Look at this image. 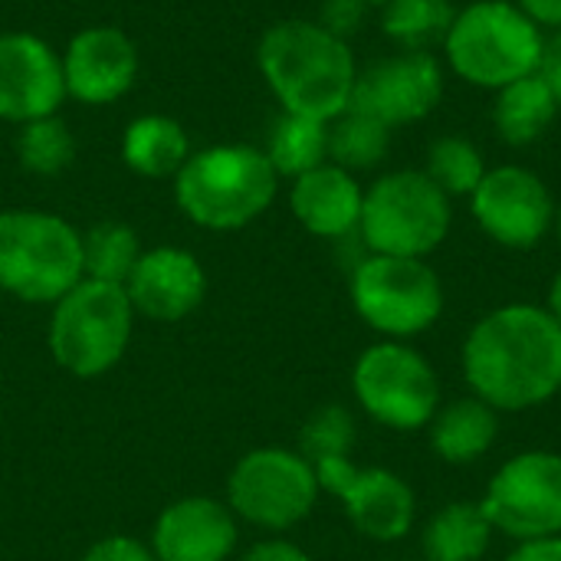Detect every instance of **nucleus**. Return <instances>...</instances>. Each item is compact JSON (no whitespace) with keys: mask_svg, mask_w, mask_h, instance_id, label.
Returning <instances> with one entry per match:
<instances>
[{"mask_svg":"<svg viewBox=\"0 0 561 561\" xmlns=\"http://www.w3.org/2000/svg\"><path fill=\"white\" fill-rule=\"evenodd\" d=\"M365 3H368V7H371V10H378V7H385V3H388V0H365Z\"/></svg>","mask_w":561,"mask_h":561,"instance_id":"58836bf2","label":"nucleus"},{"mask_svg":"<svg viewBox=\"0 0 561 561\" xmlns=\"http://www.w3.org/2000/svg\"><path fill=\"white\" fill-rule=\"evenodd\" d=\"M546 309L552 312V319L561 325V270L556 273L552 286H549V306H546Z\"/></svg>","mask_w":561,"mask_h":561,"instance_id":"e433bc0d","label":"nucleus"},{"mask_svg":"<svg viewBox=\"0 0 561 561\" xmlns=\"http://www.w3.org/2000/svg\"><path fill=\"white\" fill-rule=\"evenodd\" d=\"M368 10H371V7H368L365 0H322L316 20H319L329 33L348 39L352 33H358V30L365 26Z\"/></svg>","mask_w":561,"mask_h":561,"instance_id":"7c9ffc66","label":"nucleus"},{"mask_svg":"<svg viewBox=\"0 0 561 561\" xmlns=\"http://www.w3.org/2000/svg\"><path fill=\"white\" fill-rule=\"evenodd\" d=\"M352 388L362 411L391 431H424L440 408L434 365L417 348L391 339L358 355Z\"/></svg>","mask_w":561,"mask_h":561,"instance_id":"1a4fd4ad","label":"nucleus"},{"mask_svg":"<svg viewBox=\"0 0 561 561\" xmlns=\"http://www.w3.org/2000/svg\"><path fill=\"white\" fill-rule=\"evenodd\" d=\"M559 115V102L539 72L503 85L493 102V128L506 148L536 145L549 135Z\"/></svg>","mask_w":561,"mask_h":561,"instance_id":"4be33fe9","label":"nucleus"},{"mask_svg":"<svg viewBox=\"0 0 561 561\" xmlns=\"http://www.w3.org/2000/svg\"><path fill=\"white\" fill-rule=\"evenodd\" d=\"M546 30L533 23L513 0H470L440 43L447 69L486 92L539 72L546 53Z\"/></svg>","mask_w":561,"mask_h":561,"instance_id":"20e7f679","label":"nucleus"},{"mask_svg":"<svg viewBox=\"0 0 561 561\" xmlns=\"http://www.w3.org/2000/svg\"><path fill=\"white\" fill-rule=\"evenodd\" d=\"M263 151H266L270 164L276 168L279 181L283 178L293 181V178L329 161V122L283 112L273 122V131H270Z\"/></svg>","mask_w":561,"mask_h":561,"instance_id":"b1692460","label":"nucleus"},{"mask_svg":"<svg viewBox=\"0 0 561 561\" xmlns=\"http://www.w3.org/2000/svg\"><path fill=\"white\" fill-rule=\"evenodd\" d=\"M82 561H158L148 546H141L138 539L128 536H108L102 542H95Z\"/></svg>","mask_w":561,"mask_h":561,"instance_id":"2f4dec72","label":"nucleus"},{"mask_svg":"<svg viewBox=\"0 0 561 561\" xmlns=\"http://www.w3.org/2000/svg\"><path fill=\"white\" fill-rule=\"evenodd\" d=\"M539 76L546 79V85L556 95L561 112V33H556L552 39H546V53H542V62H539Z\"/></svg>","mask_w":561,"mask_h":561,"instance_id":"f704fd0d","label":"nucleus"},{"mask_svg":"<svg viewBox=\"0 0 561 561\" xmlns=\"http://www.w3.org/2000/svg\"><path fill=\"white\" fill-rule=\"evenodd\" d=\"M460 365L493 411H533L561 391V325L546 306H500L467 332Z\"/></svg>","mask_w":561,"mask_h":561,"instance_id":"f257e3e1","label":"nucleus"},{"mask_svg":"<svg viewBox=\"0 0 561 561\" xmlns=\"http://www.w3.org/2000/svg\"><path fill=\"white\" fill-rule=\"evenodd\" d=\"M62 59L66 99L89 108L125 99L138 79V43L112 23H95L69 36Z\"/></svg>","mask_w":561,"mask_h":561,"instance_id":"dca6fc26","label":"nucleus"},{"mask_svg":"<svg viewBox=\"0 0 561 561\" xmlns=\"http://www.w3.org/2000/svg\"><path fill=\"white\" fill-rule=\"evenodd\" d=\"M256 66L283 112L332 122L352 105L358 62L319 20H279L256 43Z\"/></svg>","mask_w":561,"mask_h":561,"instance_id":"f03ea898","label":"nucleus"},{"mask_svg":"<svg viewBox=\"0 0 561 561\" xmlns=\"http://www.w3.org/2000/svg\"><path fill=\"white\" fill-rule=\"evenodd\" d=\"M513 3L542 30L561 33V0H513Z\"/></svg>","mask_w":561,"mask_h":561,"instance_id":"c9c22d12","label":"nucleus"},{"mask_svg":"<svg viewBox=\"0 0 561 561\" xmlns=\"http://www.w3.org/2000/svg\"><path fill=\"white\" fill-rule=\"evenodd\" d=\"M178 210L217 233L243 230L263 217L276 194L279 174L266 151L243 141H224L191 151L181 171L171 178Z\"/></svg>","mask_w":561,"mask_h":561,"instance_id":"7ed1b4c3","label":"nucleus"},{"mask_svg":"<svg viewBox=\"0 0 561 561\" xmlns=\"http://www.w3.org/2000/svg\"><path fill=\"white\" fill-rule=\"evenodd\" d=\"M381 13V30L391 43L401 49H427L444 43L457 7L454 0H388L378 7Z\"/></svg>","mask_w":561,"mask_h":561,"instance_id":"393cba45","label":"nucleus"},{"mask_svg":"<svg viewBox=\"0 0 561 561\" xmlns=\"http://www.w3.org/2000/svg\"><path fill=\"white\" fill-rule=\"evenodd\" d=\"M82 233L49 210H0V289L53 306L82 279Z\"/></svg>","mask_w":561,"mask_h":561,"instance_id":"423d86ee","label":"nucleus"},{"mask_svg":"<svg viewBox=\"0 0 561 561\" xmlns=\"http://www.w3.org/2000/svg\"><path fill=\"white\" fill-rule=\"evenodd\" d=\"M319 493L316 467L286 447L250 450L227 480V506L233 516L273 533L299 526L316 510Z\"/></svg>","mask_w":561,"mask_h":561,"instance_id":"9d476101","label":"nucleus"},{"mask_svg":"<svg viewBox=\"0 0 561 561\" xmlns=\"http://www.w3.org/2000/svg\"><path fill=\"white\" fill-rule=\"evenodd\" d=\"M427 431H431V447L444 463L467 467L486 457L490 447L496 444L500 411H493L477 394H467L450 404H440Z\"/></svg>","mask_w":561,"mask_h":561,"instance_id":"aec40b11","label":"nucleus"},{"mask_svg":"<svg viewBox=\"0 0 561 561\" xmlns=\"http://www.w3.org/2000/svg\"><path fill=\"white\" fill-rule=\"evenodd\" d=\"M493 533L513 542L561 536V457L552 450H526L506 460L483 500Z\"/></svg>","mask_w":561,"mask_h":561,"instance_id":"9b49d317","label":"nucleus"},{"mask_svg":"<svg viewBox=\"0 0 561 561\" xmlns=\"http://www.w3.org/2000/svg\"><path fill=\"white\" fill-rule=\"evenodd\" d=\"M135 309L125 286L79 279L53 302L49 352L56 365L76 378H95L118 365L131 342Z\"/></svg>","mask_w":561,"mask_h":561,"instance_id":"0eeeda50","label":"nucleus"},{"mask_svg":"<svg viewBox=\"0 0 561 561\" xmlns=\"http://www.w3.org/2000/svg\"><path fill=\"white\" fill-rule=\"evenodd\" d=\"M76 151H79L76 135L66 125V118H59V115L26 122L16 128V138H13V154H16L20 168L36 178L62 174L76 161Z\"/></svg>","mask_w":561,"mask_h":561,"instance_id":"bb28decb","label":"nucleus"},{"mask_svg":"<svg viewBox=\"0 0 561 561\" xmlns=\"http://www.w3.org/2000/svg\"><path fill=\"white\" fill-rule=\"evenodd\" d=\"M355 447V417L342 404L319 408L299 434V454L309 463L329 460V457H348Z\"/></svg>","mask_w":561,"mask_h":561,"instance_id":"c756f323","label":"nucleus"},{"mask_svg":"<svg viewBox=\"0 0 561 561\" xmlns=\"http://www.w3.org/2000/svg\"><path fill=\"white\" fill-rule=\"evenodd\" d=\"M191 138L184 131V125L171 115H138L125 125L122 141H118V154L125 161L128 171H135L138 178H174L181 171V164L191 158Z\"/></svg>","mask_w":561,"mask_h":561,"instance_id":"412c9836","label":"nucleus"},{"mask_svg":"<svg viewBox=\"0 0 561 561\" xmlns=\"http://www.w3.org/2000/svg\"><path fill=\"white\" fill-rule=\"evenodd\" d=\"M131 309L154 322L187 319L207 296V273L201 260L181 247L141 250L131 276L125 279Z\"/></svg>","mask_w":561,"mask_h":561,"instance_id":"f3484780","label":"nucleus"},{"mask_svg":"<svg viewBox=\"0 0 561 561\" xmlns=\"http://www.w3.org/2000/svg\"><path fill=\"white\" fill-rule=\"evenodd\" d=\"M138 256H141L138 233L122 220H102L82 233V273H85V279L125 286Z\"/></svg>","mask_w":561,"mask_h":561,"instance_id":"cd10ccee","label":"nucleus"},{"mask_svg":"<svg viewBox=\"0 0 561 561\" xmlns=\"http://www.w3.org/2000/svg\"><path fill=\"white\" fill-rule=\"evenodd\" d=\"M556 233H559V243H561V207L556 210Z\"/></svg>","mask_w":561,"mask_h":561,"instance_id":"4c0bfd02","label":"nucleus"},{"mask_svg":"<svg viewBox=\"0 0 561 561\" xmlns=\"http://www.w3.org/2000/svg\"><path fill=\"white\" fill-rule=\"evenodd\" d=\"M454 201L421 171H385L365 187L358 237L368 253L427 260L450 233Z\"/></svg>","mask_w":561,"mask_h":561,"instance_id":"39448f33","label":"nucleus"},{"mask_svg":"<svg viewBox=\"0 0 561 561\" xmlns=\"http://www.w3.org/2000/svg\"><path fill=\"white\" fill-rule=\"evenodd\" d=\"M421 171L454 201V197H470L483 181V174L490 171V164L477 148V141H470L467 135H440L427 145Z\"/></svg>","mask_w":561,"mask_h":561,"instance_id":"c85d7f7f","label":"nucleus"},{"mask_svg":"<svg viewBox=\"0 0 561 561\" xmlns=\"http://www.w3.org/2000/svg\"><path fill=\"white\" fill-rule=\"evenodd\" d=\"M365 204V187L358 174L325 161L299 178H293L289 187V210L293 217L322 240H342L348 233H358Z\"/></svg>","mask_w":561,"mask_h":561,"instance_id":"6ab92c4d","label":"nucleus"},{"mask_svg":"<svg viewBox=\"0 0 561 561\" xmlns=\"http://www.w3.org/2000/svg\"><path fill=\"white\" fill-rule=\"evenodd\" d=\"M319 490L342 500L352 526L371 542H401L417 516L414 490L404 477L385 467H355L348 457L312 463Z\"/></svg>","mask_w":561,"mask_h":561,"instance_id":"ddd939ff","label":"nucleus"},{"mask_svg":"<svg viewBox=\"0 0 561 561\" xmlns=\"http://www.w3.org/2000/svg\"><path fill=\"white\" fill-rule=\"evenodd\" d=\"M414 561H424V559H414Z\"/></svg>","mask_w":561,"mask_h":561,"instance_id":"ea45409f","label":"nucleus"},{"mask_svg":"<svg viewBox=\"0 0 561 561\" xmlns=\"http://www.w3.org/2000/svg\"><path fill=\"white\" fill-rule=\"evenodd\" d=\"M237 549V516L230 506L187 496L171 503L151 536V552L158 561H227Z\"/></svg>","mask_w":561,"mask_h":561,"instance_id":"a211bd4d","label":"nucleus"},{"mask_svg":"<svg viewBox=\"0 0 561 561\" xmlns=\"http://www.w3.org/2000/svg\"><path fill=\"white\" fill-rule=\"evenodd\" d=\"M391 151V128L378 118L345 108L339 118L329 122V161L358 174L375 171Z\"/></svg>","mask_w":561,"mask_h":561,"instance_id":"a878e982","label":"nucleus"},{"mask_svg":"<svg viewBox=\"0 0 561 561\" xmlns=\"http://www.w3.org/2000/svg\"><path fill=\"white\" fill-rule=\"evenodd\" d=\"M66 102V79L59 53L36 33H0V122L26 125L59 115Z\"/></svg>","mask_w":561,"mask_h":561,"instance_id":"2eb2a0df","label":"nucleus"},{"mask_svg":"<svg viewBox=\"0 0 561 561\" xmlns=\"http://www.w3.org/2000/svg\"><path fill=\"white\" fill-rule=\"evenodd\" d=\"M493 542V526L480 503H447L431 516L421 536L424 561H480Z\"/></svg>","mask_w":561,"mask_h":561,"instance_id":"5701e85b","label":"nucleus"},{"mask_svg":"<svg viewBox=\"0 0 561 561\" xmlns=\"http://www.w3.org/2000/svg\"><path fill=\"white\" fill-rule=\"evenodd\" d=\"M477 227L500 247L533 250L556 230V197L526 164H496L467 197Z\"/></svg>","mask_w":561,"mask_h":561,"instance_id":"f8f14e48","label":"nucleus"},{"mask_svg":"<svg viewBox=\"0 0 561 561\" xmlns=\"http://www.w3.org/2000/svg\"><path fill=\"white\" fill-rule=\"evenodd\" d=\"M352 302L365 325L404 342L440 319L444 283L427 260L368 253L352 270Z\"/></svg>","mask_w":561,"mask_h":561,"instance_id":"6e6552de","label":"nucleus"},{"mask_svg":"<svg viewBox=\"0 0 561 561\" xmlns=\"http://www.w3.org/2000/svg\"><path fill=\"white\" fill-rule=\"evenodd\" d=\"M237 561H312L299 546L286 542V539H266L260 546H253L250 552H243Z\"/></svg>","mask_w":561,"mask_h":561,"instance_id":"473e14b6","label":"nucleus"},{"mask_svg":"<svg viewBox=\"0 0 561 561\" xmlns=\"http://www.w3.org/2000/svg\"><path fill=\"white\" fill-rule=\"evenodd\" d=\"M444 62L434 53L401 49L358 69L348 108H358L394 131L401 125H414L434 115L444 99Z\"/></svg>","mask_w":561,"mask_h":561,"instance_id":"4468645a","label":"nucleus"},{"mask_svg":"<svg viewBox=\"0 0 561 561\" xmlns=\"http://www.w3.org/2000/svg\"><path fill=\"white\" fill-rule=\"evenodd\" d=\"M506 561H561V536L516 542V549L506 556Z\"/></svg>","mask_w":561,"mask_h":561,"instance_id":"72a5a7b5","label":"nucleus"}]
</instances>
